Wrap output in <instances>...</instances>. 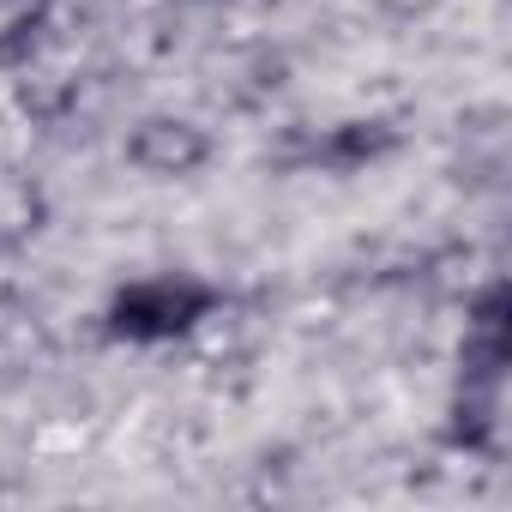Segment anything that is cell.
Here are the masks:
<instances>
[{"instance_id":"2","label":"cell","mask_w":512,"mask_h":512,"mask_svg":"<svg viewBox=\"0 0 512 512\" xmlns=\"http://www.w3.org/2000/svg\"><path fill=\"white\" fill-rule=\"evenodd\" d=\"M133 157H139L151 175H181V169H193V163L205 157V139H199V127H187V121H151V127L133 139Z\"/></svg>"},{"instance_id":"1","label":"cell","mask_w":512,"mask_h":512,"mask_svg":"<svg viewBox=\"0 0 512 512\" xmlns=\"http://www.w3.org/2000/svg\"><path fill=\"white\" fill-rule=\"evenodd\" d=\"M205 308H211V296H205L199 284H181V278L133 284V290L115 302V332H121V338H139V344H157V338L187 332Z\"/></svg>"}]
</instances>
